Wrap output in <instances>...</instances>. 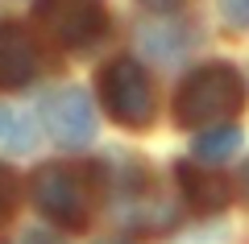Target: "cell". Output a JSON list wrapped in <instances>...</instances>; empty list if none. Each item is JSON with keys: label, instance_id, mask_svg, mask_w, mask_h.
Listing matches in <instances>:
<instances>
[{"label": "cell", "instance_id": "1", "mask_svg": "<svg viewBox=\"0 0 249 244\" xmlns=\"http://www.w3.org/2000/svg\"><path fill=\"white\" fill-rule=\"evenodd\" d=\"M241 99H245L241 75L224 62H212V66H199L183 83L175 116L183 129H208V124H224V116L237 112Z\"/></svg>", "mask_w": 249, "mask_h": 244}, {"label": "cell", "instance_id": "2", "mask_svg": "<svg viewBox=\"0 0 249 244\" xmlns=\"http://www.w3.org/2000/svg\"><path fill=\"white\" fill-rule=\"evenodd\" d=\"M100 99H104L108 116L124 129H145V124H154V112H158L145 70L129 58L108 62V70L100 75Z\"/></svg>", "mask_w": 249, "mask_h": 244}, {"label": "cell", "instance_id": "3", "mask_svg": "<svg viewBox=\"0 0 249 244\" xmlns=\"http://www.w3.org/2000/svg\"><path fill=\"white\" fill-rule=\"evenodd\" d=\"M29 195L58 228H71V232L88 228L91 195H88V182L71 166H42L34 174V182H29Z\"/></svg>", "mask_w": 249, "mask_h": 244}, {"label": "cell", "instance_id": "4", "mask_svg": "<svg viewBox=\"0 0 249 244\" xmlns=\"http://www.w3.org/2000/svg\"><path fill=\"white\" fill-rule=\"evenodd\" d=\"M42 25L58 37L62 46H91L104 37L108 29V13L91 0H42Z\"/></svg>", "mask_w": 249, "mask_h": 244}, {"label": "cell", "instance_id": "5", "mask_svg": "<svg viewBox=\"0 0 249 244\" xmlns=\"http://www.w3.org/2000/svg\"><path fill=\"white\" fill-rule=\"evenodd\" d=\"M46 120H50V132L62 149L91 145L96 120H91V99L83 87H62L58 96H50L46 99Z\"/></svg>", "mask_w": 249, "mask_h": 244}, {"label": "cell", "instance_id": "6", "mask_svg": "<svg viewBox=\"0 0 249 244\" xmlns=\"http://www.w3.org/2000/svg\"><path fill=\"white\" fill-rule=\"evenodd\" d=\"M34 75H37V50L25 37V29L0 25V91L25 87Z\"/></svg>", "mask_w": 249, "mask_h": 244}, {"label": "cell", "instance_id": "7", "mask_svg": "<svg viewBox=\"0 0 249 244\" xmlns=\"http://www.w3.org/2000/svg\"><path fill=\"white\" fill-rule=\"evenodd\" d=\"M178 182H183L187 199L196 203L199 211H216L229 203V186H224L220 174H212V170H191V166H178Z\"/></svg>", "mask_w": 249, "mask_h": 244}, {"label": "cell", "instance_id": "8", "mask_svg": "<svg viewBox=\"0 0 249 244\" xmlns=\"http://www.w3.org/2000/svg\"><path fill=\"white\" fill-rule=\"evenodd\" d=\"M241 145V129L237 124H212V129H204L196 137V157L199 162H224V157H232Z\"/></svg>", "mask_w": 249, "mask_h": 244}, {"label": "cell", "instance_id": "9", "mask_svg": "<svg viewBox=\"0 0 249 244\" xmlns=\"http://www.w3.org/2000/svg\"><path fill=\"white\" fill-rule=\"evenodd\" d=\"M29 149H34V124L0 104V153H29Z\"/></svg>", "mask_w": 249, "mask_h": 244}, {"label": "cell", "instance_id": "10", "mask_svg": "<svg viewBox=\"0 0 249 244\" xmlns=\"http://www.w3.org/2000/svg\"><path fill=\"white\" fill-rule=\"evenodd\" d=\"M13 207H17V178L0 166V224L13 215Z\"/></svg>", "mask_w": 249, "mask_h": 244}, {"label": "cell", "instance_id": "11", "mask_svg": "<svg viewBox=\"0 0 249 244\" xmlns=\"http://www.w3.org/2000/svg\"><path fill=\"white\" fill-rule=\"evenodd\" d=\"M220 13L229 25L237 29H249V0H220Z\"/></svg>", "mask_w": 249, "mask_h": 244}, {"label": "cell", "instance_id": "12", "mask_svg": "<svg viewBox=\"0 0 249 244\" xmlns=\"http://www.w3.org/2000/svg\"><path fill=\"white\" fill-rule=\"evenodd\" d=\"M17 244H62L58 236H50L46 228H25V232L17 236Z\"/></svg>", "mask_w": 249, "mask_h": 244}, {"label": "cell", "instance_id": "13", "mask_svg": "<svg viewBox=\"0 0 249 244\" xmlns=\"http://www.w3.org/2000/svg\"><path fill=\"white\" fill-rule=\"evenodd\" d=\"M142 4H150V9H158V13H170V9H178L183 0H142Z\"/></svg>", "mask_w": 249, "mask_h": 244}, {"label": "cell", "instance_id": "14", "mask_svg": "<svg viewBox=\"0 0 249 244\" xmlns=\"http://www.w3.org/2000/svg\"><path fill=\"white\" fill-rule=\"evenodd\" d=\"M241 195L249 199V162H245V170H241Z\"/></svg>", "mask_w": 249, "mask_h": 244}, {"label": "cell", "instance_id": "15", "mask_svg": "<svg viewBox=\"0 0 249 244\" xmlns=\"http://www.w3.org/2000/svg\"><path fill=\"white\" fill-rule=\"evenodd\" d=\"M100 244H124V240H100Z\"/></svg>", "mask_w": 249, "mask_h": 244}]
</instances>
